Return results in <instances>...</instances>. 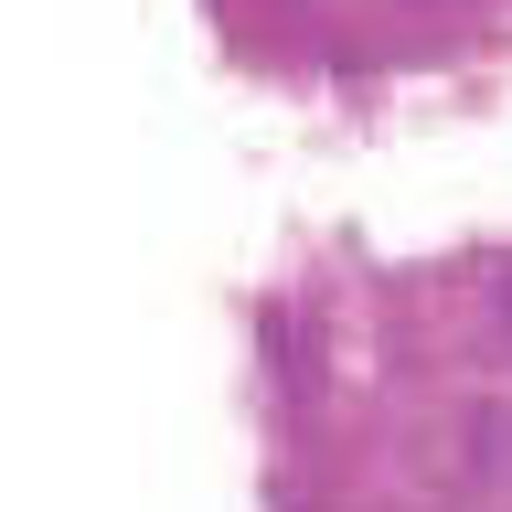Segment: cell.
Instances as JSON below:
<instances>
[{"label":"cell","mask_w":512,"mask_h":512,"mask_svg":"<svg viewBox=\"0 0 512 512\" xmlns=\"http://www.w3.org/2000/svg\"><path fill=\"white\" fill-rule=\"evenodd\" d=\"M502 331H512V288H502Z\"/></svg>","instance_id":"cell-1"}]
</instances>
